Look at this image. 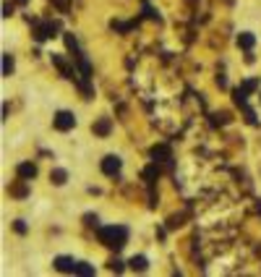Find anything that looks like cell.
<instances>
[{
  "instance_id": "cell-21",
  "label": "cell",
  "mask_w": 261,
  "mask_h": 277,
  "mask_svg": "<svg viewBox=\"0 0 261 277\" xmlns=\"http://www.w3.org/2000/svg\"><path fill=\"white\" fill-rule=\"evenodd\" d=\"M11 13H13V6L6 3V6H3V16H11Z\"/></svg>"
},
{
  "instance_id": "cell-1",
  "label": "cell",
  "mask_w": 261,
  "mask_h": 277,
  "mask_svg": "<svg viewBox=\"0 0 261 277\" xmlns=\"http://www.w3.org/2000/svg\"><path fill=\"white\" fill-rule=\"evenodd\" d=\"M97 238H99L102 246H107V249L120 251L123 246L128 243V227L126 225H105V227H99Z\"/></svg>"
},
{
  "instance_id": "cell-16",
  "label": "cell",
  "mask_w": 261,
  "mask_h": 277,
  "mask_svg": "<svg viewBox=\"0 0 261 277\" xmlns=\"http://www.w3.org/2000/svg\"><path fill=\"white\" fill-rule=\"evenodd\" d=\"M66 44H68V50H73V55H76V58L81 55V53H79V42H76V37H73L71 32L66 34Z\"/></svg>"
},
{
  "instance_id": "cell-20",
  "label": "cell",
  "mask_w": 261,
  "mask_h": 277,
  "mask_svg": "<svg viewBox=\"0 0 261 277\" xmlns=\"http://www.w3.org/2000/svg\"><path fill=\"white\" fill-rule=\"evenodd\" d=\"M84 220H86V225H91V227H97V225H99V220H97V214H86Z\"/></svg>"
},
{
  "instance_id": "cell-6",
  "label": "cell",
  "mask_w": 261,
  "mask_h": 277,
  "mask_svg": "<svg viewBox=\"0 0 261 277\" xmlns=\"http://www.w3.org/2000/svg\"><path fill=\"white\" fill-rule=\"evenodd\" d=\"M91 131H94V136H107L113 131V120L110 118H99L94 126H91Z\"/></svg>"
},
{
  "instance_id": "cell-13",
  "label": "cell",
  "mask_w": 261,
  "mask_h": 277,
  "mask_svg": "<svg viewBox=\"0 0 261 277\" xmlns=\"http://www.w3.org/2000/svg\"><path fill=\"white\" fill-rule=\"evenodd\" d=\"M24 183H26L24 178H21L19 183H13V186L8 189V191H11V196H19V199H24V196H26V186H24Z\"/></svg>"
},
{
  "instance_id": "cell-24",
  "label": "cell",
  "mask_w": 261,
  "mask_h": 277,
  "mask_svg": "<svg viewBox=\"0 0 261 277\" xmlns=\"http://www.w3.org/2000/svg\"><path fill=\"white\" fill-rule=\"evenodd\" d=\"M16 3H21V6H24V3H26V0H16Z\"/></svg>"
},
{
  "instance_id": "cell-4",
  "label": "cell",
  "mask_w": 261,
  "mask_h": 277,
  "mask_svg": "<svg viewBox=\"0 0 261 277\" xmlns=\"http://www.w3.org/2000/svg\"><path fill=\"white\" fill-rule=\"evenodd\" d=\"M120 167H123V162H120V157H115V155H107V157L102 160V173H105V175H118Z\"/></svg>"
},
{
  "instance_id": "cell-2",
  "label": "cell",
  "mask_w": 261,
  "mask_h": 277,
  "mask_svg": "<svg viewBox=\"0 0 261 277\" xmlns=\"http://www.w3.org/2000/svg\"><path fill=\"white\" fill-rule=\"evenodd\" d=\"M53 123H55L58 131H71V128L76 126V118H73V113H68V110H60V113H55Z\"/></svg>"
},
{
  "instance_id": "cell-14",
  "label": "cell",
  "mask_w": 261,
  "mask_h": 277,
  "mask_svg": "<svg viewBox=\"0 0 261 277\" xmlns=\"http://www.w3.org/2000/svg\"><path fill=\"white\" fill-rule=\"evenodd\" d=\"M11 73H13V55L3 53V76H11Z\"/></svg>"
},
{
  "instance_id": "cell-9",
  "label": "cell",
  "mask_w": 261,
  "mask_h": 277,
  "mask_svg": "<svg viewBox=\"0 0 261 277\" xmlns=\"http://www.w3.org/2000/svg\"><path fill=\"white\" fill-rule=\"evenodd\" d=\"M151 160H154V162H170L173 160L170 149H167V147H154V149H151Z\"/></svg>"
},
{
  "instance_id": "cell-7",
  "label": "cell",
  "mask_w": 261,
  "mask_h": 277,
  "mask_svg": "<svg viewBox=\"0 0 261 277\" xmlns=\"http://www.w3.org/2000/svg\"><path fill=\"white\" fill-rule=\"evenodd\" d=\"M53 264H55L58 272H76V261H73L71 256H58Z\"/></svg>"
},
{
  "instance_id": "cell-15",
  "label": "cell",
  "mask_w": 261,
  "mask_h": 277,
  "mask_svg": "<svg viewBox=\"0 0 261 277\" xmlns=\"http://www.w3.org/2000/svg\"><path fill=\"white\" fill-rule=\"evenodd\" d=\"M76 274H94V267L91 264H86V261H76Z\"/></svg>"
},
{
  "instance_id": "cell-22",
  "label": "cell",
  "mask_w": 261,
  "mask_h": 277,
  "mask_svg": "<svg viewBox=\"0 0 261 277\" xmlns=\"http://www.w3.org/2000/svg\"><path fill=\"white\" fill-rule=\"evenodd\" d=\"M16 230H19V233H26V225H24V220H16Z\"/></svg>"
},
{
  "instance_id": "cell-11",
  "label": "cell",
  "mask_w": 261,
  "mask_h": 277,
  "mask_svg": "<svg viewBox=\"0 0 261 277\" xmlns=\"http://www.w3.org/2000/svg\"><path fill=\"white\" fill-rule=\"evenodd\" d=\"M233 100H235V105H245V100H248V89H245L243 84L238 86V89H233Z\"/></svg>"
},
{
  "instance_id": "cell-3",
  "label": "cell",
  "mask_w": 261,
  "mask_h": 277,
  "mask_svg": "<svg viewBox=\"0 0 261 277\" xmlns=\"http://www.w3.org/2000/svg\"><path fill=\"white\" fill-rule=\"evenodd\" d=\"M55 32H58V24H55V21H47V24H37V26H34V37H37L39 42L50 39V37H55Z\"/></svg>"
},
{
  "instance_id": "cell-17",
  "label": "cell",
  "mask_w": 261,
  "mask_h": 277,
  "mask_svg": "<svg viewBox=\"0 0 261 277\" xmlns=\"http://www.w3.org/2000/svg\"><path fill=\"white\" fill-rule=\"evenodd\" d=\"M243 115H245V120H248V123H251V126H256V123H258V120H256V113L251 110V107H248V105H243Z\"/></svg>"
},
{
  "instance_id": "cell-5",
  "label": "cell",
  "mask_w": 261,
  "mask_h": 277,
  "mask_svg": "<svg viewBox=\"0 0 261 277\" xmlns=\"http://www.w3.org/2000/svg\"><path fill=\"white\" fill-rule=\"evenodd\" d=\"M16 175H19V178H24V180L37 178V165H32V162H21V165L16 167Z\"/></svg>"
},
{
  "instance_id": "cell-8",
  "label": "cell",
  "mask_w": 261,
  "mask_h": 277,
  "mask_svg": "<svg viewBox=\"0 0 261 277\" xmlns=\"http://www.w3.org/2000/svg\"><path fill=\"white\" fill-rule=\"evenodd\" d=\"M256 44V37L251 34V32H243V34H238V48H243L245 53H251V48Z\"/></svg>"
},
{
  "instance_id": "cell-19",
  "label": "cell",
  "mask_w": 261,
  "mask_h": 277,
  "mask_svg": "<svg viewBox=\"0 0 261 277\" xmlns=\"http://www.w3.org/2000/svg\"><path fill=\"white\" fill-rule=\"evenodd\" d=\"M243 86L248 89V91H256V89H258V79H245V81H243Z\"/></svg>"
},
{
  "instance_id": "cell-18",
  "label": "cell",
  "mask_w": 261,
  "mask_h": 277,
  "mask_svg": "<svg viewBox=\"0 0 261 277\" xmlns=\"http://www.w3.org/2000/svg\"><path fill=\"white\" fill-rule=\"evenodd\" d=\"M107 267H110V272H123V261L120 259H110V261H107Z\"/></svg>"
},
{
  "instance_id": "cell-12",
  "label": "cell",
  "mask_w": 261,
  "mask_h": 277,
  "mask_svg": "<svg viewBox=\"0 0 261 277\" xmlns=\"http://www.w3.org/2000/svg\"><path fill=\"white\" fill-rule=\"evenodd\" d=\"M50 180L55 183V186H63V183L68 180V173H66V170H60V167H58V170H53V173H50Z\"/></svg>"
},
{
  "instance_id": "cell-10",
  "label": "cell",
  "mask_w": 261,
  "mask_h": 277,
  "mask_svg": "<svg viewBox=\"0 0 261 277\" xmlns=\"http://www.w3.org/2000/svg\"><path fill=\"white\" fill-rule=\"evenodd\" d=\"M128 264H131V269H133V272H144V269L149 267V259H146V256H133V259L128 261Z\"/></svg>"
},
{
  "instance_id": "cell-23",
  "label": "cell",
  "mask_w": 261,
  "mask_h": 277,
  "mask_svg": "<svg viewBox=\"0 0 261 277\" xmlns=\"http://www.w3.org/2000/svg\"><path fill=\"white\" fill-rule=\"evenodd\" d=\"M217 86H220V89H225V86H227V81H225V76H217Z\"/></svg>"
}]
</instances>
